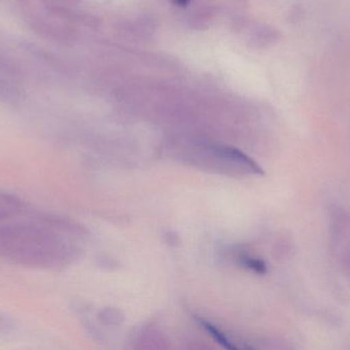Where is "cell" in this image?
<instances>
[{
	"mask_svg": "<svg viewBox=\"0 0 350 350\" xmlns=\"http://www.w3.org/2000/svg\"><path fill=\"white\" fill-rule=\"evenodd\" d=\"M76 250L64 234L39 222L0 223V259L18 266L59 268L75 257Z\"/></svg>",
	"mask_w": 350,
	"mask_h": 350,
	"instance_id": "obj_1",
	"label": "cell"
},
{
	"mask_svg": "<svg viewBox=\"0 0 350 350\" xmlns=\"http://www.w3.org/2000/svg\"><path fill=\"white\" fill-rule=\"evenodd\" d=\"M27 211L26 201L18 195L0 190V223L22 217Z\"/></svg>",
	"mask_w": 350,
	"mask_h": 350,
	"instance_id": "obj_2",
	"label": "cell"
},
{
	"mask_svg": "<svg viewBox=\"0 0 350 350\" xmlns=\"http://www.w3.org/2000/svg\"><path fill=\"white\" fill-rule=\"evenodd\" d=\"M199 324L203 327L204 330L216 341V342L221 345L222 347H226V349H236L234 345L226 338V335L221 332V331L218 330L216 327H214L213 325L210 324V323L206 322V321H199Z\"/></svg>",
	"mask_w": 350,
	"mask_h": 350,
	"instance_id": "obj_3",
	"label": "cell"
},
{
	"mask_svg": "<svg viewBox=\"0 0 350 350\" xmlns=\"http://www.w3.org/2000/svg\"><path fill=\"white\" fill-rule=\"evenodd\" d=\"M242 262L244 263L247 268L251 269L259 275L267 273V265L262 260L250 256H245L244 258H242Z\"/></svg>",
	"mask_w": 350,
	"mask_h": 350,
	"instance_id": "obj_4",
	"label": "cell"
},
{
	"mask_svg": "<svg viewBox=\"0 0 350 350\" xmlns=\"http://www.w3.org/2000/svg\"><path fill=\"white\" fill-rule=\"evenodd\" d=\"M347 258L345 259V261H347V271H349V275H350V247L349 248V250L347 251Z\"/></svg>",
	"mask_w": 350,
	"mask_h": 350,
	"instance_id": "obj_5",
	"label": "cell"
}]
</instances>
